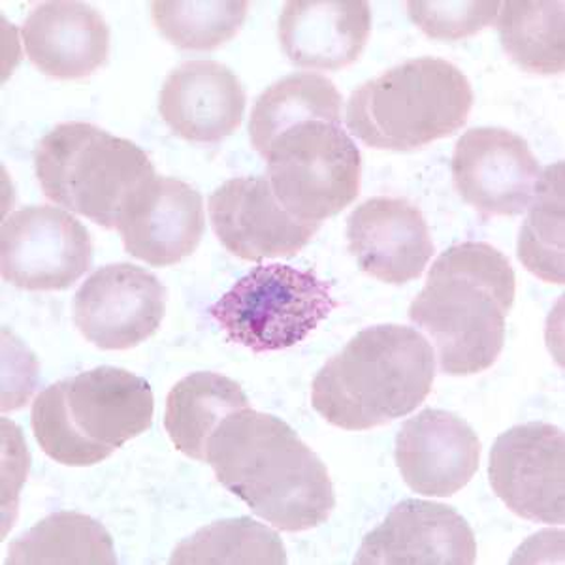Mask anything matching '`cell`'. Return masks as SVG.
I'll use <instances>...</instances> for the list:
<instances>
[{"mask_svg":"<svg viewBox=\"0 0 565 565\" xmlns=\"http://www.w3.org/2000/svg\"><path fill=\"white\" fill-rule=\"evenodd\" d=\"M519 258L533 276L564 285V162L541 174L519 236Z\"/></svg>","mask_w":565,"mask_h":565,"instance_id":"d4e9b609","label":"cell"},{"mask_svg":"<svg viewBox=\"0 0 565 565\" xmlns=\"http://www.w3.org/2000/svg\"><path fill=\"white\" fill-rule=\"evenodd\" d=\"M170 564H287V553L279 535L249 516L218 521L200 527L189 540L175 546Z\"/></svg>","mask_w":565,"mask_h":565,"instance_id":"cb8c5ba5","label":"cell"},{"mask_svg":"<svg viewBox=\"0 0 565 565\" xmlns=\"http://www.w3.org/2000/svg\"><path fill=\"white\" fill-rule=\"evenodd\" d=\"M287 212L321 223L359 199L362 157L343 130L341 108L324 109L250 141Z\"/></svg>","mask_w":565,"mask_h":565,"instance_id":"52a82bcc","label":"cell"},{"mask_svg":"<svg viewBox=\"0 0 565 565\" xmlns=\"http://www.w3.org/2000/svg\"><path fill=\"white\" fill-rule=\"evenodd\" d=\"M473 100L471 84L458 66L418 57L354 89L345 121L370 148L413 151L463 129Z\"/></svg>","mask_w":565,"mask_h":565,"instance_id":"5b68a950","label":"cell"},{"mask_svg":"<svg viewBox=\"0 0 565 565\" xmlns=\"http://www.w3.org/2000/svg\"><path fill=\"white\" fill-rule=\"evenodd\" d=\"M277 33L292 65L341 71L364 52L372 10L366 0H290L282 7Z\"/></svg>","mask_w":565,"mask_h":565,"instance_id":"d6986e66","label":"cell"},{"mask_svg":"<svg viewBox=\"0 0 565 565\" xmlns=\"http://www.w3.org/2000/svg\"><path fill=\"white\" fill-rule=\"evenodd\" d=\"M167 289L135 264H109L95 271L74 298V322L85 340L104 351L140 345L161 327Z\"/></svg>","mask_w":565,"mask_h":565,"instance_id":"8fae6325","label":"cell"},{"mask_svg":"<svg viewBox=\"0 0 565 565\" xmlns=\"http://www.w3.org/2000/svg\"><path fill=\"white\" fill-rule=\"evenodd\" d=\"M7 564L116 565L114 541L100 522L87 514L61 511L45 516L13 541Z\"/></svg>","mask_w":565,"mask_h":565,"instance_id":"7402d4cb","label":"cell"},{"mask_svg":"<svg viewBox=\"0 0 565 565\" xmlns=\"http://www.w3.org/2000/svg\"><path fill=\"white\" fill-rule=\"evenodd\" d=\"M477 541L462 514L444 503L404 500L367 533L354 564L471 565Z\"/></svg>","mask_w":565,"mask_h":565,"instance_id":"5bb4252c","label":"cell"},{"mask_svg":"<svg viewBox=\"0 0 565 565\" xmlns=\"http://www.w3.org/2000/svg\"><path fill=\"white\" fill-rule=\"evenodd\" d=\"M501 2H407V13L426 36L444 42L469 39L492 25Z\"/></svg>","mask_w":565,"mask_h":565,"instance_id":"4316f807","label":"cell"},{"mask_svg":"<svg viewBox=\"0 0 565 565\" xmlns=\"http://www.w3.org/2000/svg\"><path fill=\"white\" fill-rule=\"evenodd\" d=\"M93 264L90 234L74 215L52 206L10 213L0 231V271L25 290H65Z\"/></svg>","mask_w":565,"mask_h":565,"instance_id":"9c48e42d","label":"cell"},{"mask_svg":"<svg viewBox=\"0 0 565 565\" xmlns=\"http://www.w3.org/2000/svg\"><path fill=\"white\" fill-rule=\"evenodd\" d=\"M338 306L330 282L316 271L268 264L242 277L210 316L232 343L268 353L302 343Z\"/></svg>","mask_w":565,"mask_h":565,"instance_id":"ba28073f","label":"cell"},{"mask_svg":"<svg viewBox=\"0 0 565 565\" xmlns=\"http://www.w3.org/2000/svg\"><path fill=\"white\" fill-rule=\"evenodd\" d=\"M481 441L463 418L444 409H424L402 426L396 463L417 494L449 498L479 469Z\"/></svg>","mask_w":565,"mask_h":565,"instance_id":"e0dca14e","label":"cell"},{"mask_svg":"<svg viewBox=\"0 0 565 565\" xmlns=\"http://www.w3.org/2000/svg\"><path fill=\"white\" fill-rule=\"evenodd\" d=\"M117 231L132 257L157 268L174 266L199 249L206 231L204 200L185 181L157 175L130 200Z\"/></svg>","mask_w":565,"mask_h":565,"instance_id":"9a60e30c","label":"cell"},{"mask_svg":"<svg viewBox=\"0 0 565 565\" xmlns=\"http://www.w3.org/2000/svg\"><path fill=\"white\" fill-rule=\"evenodd\" d=\"M45 199L104 226L117 228L135 194L154 180L148 153L90 122H61L34 149Z\"/></svg>","mask_w":565,"mask_h":565,"instance_id":"8992f818","label":"cell"},{"mask_svg":"<svg viewBox=\"0 0 565 565\" xmlns=\"http://www.w3.org/2000/svg\"><path fill=\"white\" fill-rule=\"evenodd\" d=\"M489 477L514 514L564 524L565 437L554 424H519L501 434L490 450Z\"/></svg>","mask_w":565,"mask_h":565,"instance_id":"30bf717a","label":"cell"},{"mask_svg":"<svg viewBox=\"0 0 565 565\" xmlns=\"http://www.w3.org/2000/svg\"><path fill=\"white\" fill-rule=\"evenodd\" d=\"M541 174L527 141L500 127L469 129L452 154L455 189L466 204L484 215L526 212Z\"/></svg>","mask_w":565,"mask_h":565,"instance_id":"7c38bea8","label":"cell"},{"mask_svg":"<svg viewBox=\"0 0 565 565\" xmlns=\"http://www.w3.org/2000/svg\"><path fill=\"white\" fill-rule=\"evenodd\" d=\"M349 253L362 271L391 285L423 276L434 242L423 212L405 199L375 196L348 218Z\"/></svg>","mask_w":565,"mask_h":565,"instance_id":"2e32d148","label":"cell"},{"mask_svg":"<svg viewBox=\"0 0 565 565\" xmlns=\"http://www.w3.org/2000/svg\"><path fill=\"white\" fill-rule=\"evenodd\" d=\"M21 36L26 57L45 76L82 79L108 61V23L85 2H40L29 13Z\"/></svg>","mask_w":565,"mask_h":565,"instance_id":"ffe728a7","label":"cell"},{"mask_svg":"<svg viewBox=\"0 0 565 565\" xmlns=\"http://www.w3.org/2000/svg\"><path fill=\"white\" fill-rule=\"evenodd\" d=\"M217 481L282 532L321 526L335 508L328 469L289 424L244 407L207 444Z\"/></svg>","mask_w":565,"mask_h":565,"instance_id":"6da1fadb","label":"cell"},{"mask_svg":"<svg viewBox=\"0 0 565 565\" xmlns=\"http://www.w3.org/2000/svg\"><path fill=\"white\" fill-rule=\"evenodd\" d=\"M244 407H249V399L236 381L218 373H191L168 394L164 428L175 449L206 462L207 444L215 430Z\"/></svg>","mask_w":565,"mask_h":565,"instance_id":"44dd1931","label":"cell"},{"mask_svg":"<svg viewBox=\"0 0 565 565\" xmlns=\"http://www.w3.org/2000/svg\"><path fill=\"white\" fill-rule=\"evenodd\" d=\"M514 292L509 258L487 242H463L437 257L409 319L430 335L441 372L473 375L500 356Z\"/></svg>","mask_w":565,"mask_h":565,"instance_id":"7a4b0ae2","label":"cell"},{"mask_svg":"<svg viewBox=\"0 0 565 565\" xmlns=\"http://www.w3.org/2000/svg\"><path fill=\"white\" fill-rule=\"evenodd\" d=\"M498 31L503 50L522 71L564 72V2H501Z\"/></svg>","mask_w":565,"mask_h":565,"instance_id":"603a6c76","label":"cell"},{"mask_svg":"<svg viewBox=\"0 0 565 565\" xmlns=\"http://www.w3.org/2000/svg\"><path fill=\"white\" fill-rule=\"evenodd\" d=\"M249 2H151V21L164 39L180 50L212 52L231 42L247 18Z\"/></svg>","mask_w":565,"mask_h":565,"instance_id":"484cf974","label":"cell"},{"mask_svg":"<svg viewBox=\"0 0 565 565\" xmlns=\"http://www.w3.org/2000/svg\"><path fill=\"white\" fill-rule=\"evenodd\" d=\"M207 210L218 242L250 263L295 257L321 228L287 212L264 178L225 181L213 191Z\"/></svg>","mask_w":565,"mask_h":565,"instance_id":"4fadbf2b","label":"cell"},{"mask_svg":"<svg viewBox=\"0 0 565 565\" xmlns=\"http://www.w3.org/2000/svg\"><path fill=\"white\" fill-rule=\"evenodd\" d=\"M245 95L239 77L217 61H185L168 74L159 111L168 129L193 143H218L244 119Z\"/></svg>","mask_w":565,"mask_h":565,"instance_id":"ac0fdd59","label":"cell"},{"mask_svg":"<svg viewBox=\"0 0 565 565\" xmlns=\"http://www.w3.org/2000/svg\"><path fill=\"white\" fill-rule=\"evenodd\" d=\"M436 380V353L415 328H366L328 360L311 385V404L328 423L372 430L415 412Z\"/></svg>","mask_w":565,"mask_h":565,"instance_id":"3957f363","label":"cell"},{"mask_svg":"<svg viewBox=\"0 0 565 565\" xmlns=\"http://www.w3.org/2000/svg\"><path fill=\"white\" fill-rule=\"evenodd\" d=\"M153 413L148 381L122 367L100 366L40 392L31 424L47 457L87 468L148 431Z\"/></svg>","mask_w":565,"mask_h":565,"instance_id":"277c9868","label":"cell"}]
</instances>
